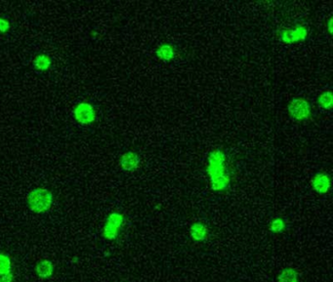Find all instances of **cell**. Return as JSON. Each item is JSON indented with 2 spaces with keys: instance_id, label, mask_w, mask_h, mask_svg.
I'll return each mask as SVG.
<instances>
[{
  "instance_id": "obj_7",
  "label": "cell",
  "mask_w": 333,
  "mask_h": 282,
  "mask_svg": "<svg viewBox=\"0 0 333 282\" xmlns=\"http://www.w3.org/2000/svg\"><path fill=\"white\" fill-rule=\"evenodd\" d=\"M312 189L319 195H325L331 189V178L325 172L317 173L311 179Z\"/></svg>"
},
{
  "instance_id": "obj_2",
  "label": "cell",
  "mask_w": 333,
  "mask_h": 282,
  "mask_svg": "<svg viewBox=\"0 0 333 282\" xmlns=\"http://www.w3.org/2000/svg\"><path fill=\"white\" fill-rule=\"evenodd\" d=\"M53 193L44 187L33 188L27 196V203L29 211L36 215L48 213L53 206Z\"/></svg>"
},
{
  "instance_id": "obj_1",
  "label": "cell",
  "mask_w": 333,
  "mask_h": 282,
  "mask_svg": "<svg viewBox=\"0 0 333 282\" xmlns=\"http://www.w3.org/2000/svg\"><path fill=\"white\" fill-rule=\"evenodd\" d=\"M206 174L213 191L223 192L229 188L232 178L228 170L227 156L221 149H214L208 154Z\"/></svg>"
},
{
  "instance_id": "obj_9",
  "label": "cell",
  "mask_w": 333,
  "mask_h": 282,
  "mask_svg": "<svg viewBox=\"0 0 333 282\" xmlns=\"http://www.w3.org/2000/svg\"><path fill=\"white\" fill-rule=\"evenodd\" d=\"M189 237L195 242H203L208 236V227L203 222H196L189 226Z\"/></svg>"
},
{
  "instance_id": "obj_15",
  "label": "cell",
  "mask_w": 333,
  "mask_h": 282,
  "mask_svg": "<svg viewBox=\"0 0 333 282\" xmlns=\"http://www.w3.org/2000/svg\"><path fill=\"white\" fill-rule=\"evenodd\" d=\"M13 263L11 257L6 253H0V275L12 272Z\"/></svg>"
},
{
  "instance_id": "obj_16",
  "label": "cell",
  "mask_w": 333,
  "mask_h": 282,
  "mask_svg": "<svg viewBox=\"0 0 333 282\" xmlns=\"http://www.w3.org/2000/svg\"><path fill=\"white\" fill-rule=\"evenodd\" d=\"M287 227L286 221L282 218H275L269 223V230L273 233H281Z\"/></svg>"
},
{
  "instance_id": "obj_8",
  "label": "cell",
  "mask_w": 333,
  "mask_h": 282,
  "mask_svg": "<svg viewBox=\"0 0 333 282\" xmlns=\"http://www.w3.org/2000/svg\"><path fill=\"white\" fill-rule=\"evenodd\" d=\"M118 164L124 172H133L140 167L141 158L136 152L127 151L120 156Z\"/></svg>"
},
{
  "instance_id": "obj_5",
  "label": "cell",
  "mask_w": 333,
  "mask_h": 282,
  "mask_svg": "<svg viewBox=\"0 0 333 282\" xmlns=\"http://www.w3.org/2000/svg\"><path fill=\"white\" fill-rule=\"evenodd\" d=\"M309 36V29L305 25H296L294 28L282 29L278 32L279 41L284 45L304 43Z\"/></svg>"
},
{
  "instance_id": "obj_13",
  "label": "cell",
  "mask_w": 333,
  "mask_h": 282,
  "mask_svg": "<svg viewBox=\"0 0 333 282\" xmlns=\"http://www.w3.org/2000/svg\"><path fill=\"white\" fill-rule=\"evenodd\" d=\"M277 282H299V273L293 267L283 268L277 275Z\"/></svg>"
},
{
  "instance_id": "obj_17",
  "label": "cell",
  "mask_w": 333,
  "mask_h": 282,
  "mask_svg": "<svg viewBox=\"0 0 333 282\" xmlns=\"http://www.w3.org/2000/svg\"><path fill=\"white\" fill-rule=\"evenodd\" d=\"M10 28V22L5 18H0V33H6Z\"/></svg>"
},
{
  "instance_id": "obj_3",
  "label": "cell",
  "mask_w": 333,
  "mask_h": 282,
  "mask_svg": "<svg viewBox=\"0 0 333 282\" xmlns=\"http://www.w3.org/2000/svg\"><path fill=\"white\" fill-rule=\"evenodd\" d=\"M125 223L124 215L119 212L111 213L103 226L102 236L108 241H114L119 236L120 230Z\"/></svg>"
},
{
  "instance_id": "obj_10",
  "label": "cell",
  "mask_w": 333,
  "mask_h": 282,
  "mask_svg": "<svg viewBox=\"0 0 333 282\" xmlns=\"http://www.w3.org/2000/svg\"><path fill=\"white\" fill-rule=\"evenodd\" d=\"M156 55L160 61L164 63H170L176 58L177 52L174 45L165 43L159 45V47L156 50Z\"/></svg>"
},
{
  "instance_id": "obj_4",
  "label": "cell",
  "mask_w": 333,
  "mask_h": 282,
  "mask_svg": "<svg viewBox=\"0 0 333 282\" xmlns=\"http://www.w3.org/2000/svg\"><path fill=\"white\" fill-rule=\"evenodd\" d=\"M290 118L295 122H305L312 116V107L307 99L303 97H294L288 106Z\"/></svg>"
},
{
  "instance_id": "obj_14",
  "label": "cell",
  "mask_w": 333,
  "mask_h": 282,
  "mask_svg": "<svg viewBox=\"0 0 333 282\" xmlns=\"http://www.w3.org/2000/svg\"><path fill=\"white\" fill-rule=\"evenodd\" d=\"M33 66L39 72H46L52 66V59L47 54H39L33 60Z\"/></svg>"
},
{
  "instance_id": "obj_11",
  "label": "cell",
  "mask_w": 333,
  "mask_h": 282,
  "mask_svg": "<svg viewBox=\"0 0 333 282\" xmlns=\"http://www.w3.org/2000/svg\"><path fill=\"white\" fill-rule=\"evenodd\" d=\"M55 271L54 264L47 259L39 261L35 266V273L41 279H48L53 276Z\"/></svg>"
},
{
  "instance_id": "obj_19",
  "label": "cell",
  "mask_w": 333,
  "mask_h": 282,
  "mask_svg": "<svg viewBox=\"0 0 333 282\" xmlns=\"http://www.w3.org/2000/svg\"><path fill=\"white\" fill-rule=\"evenodd\" d=\"M332 24H333V18L330 17L326 23V29H327V31L330 35H332L333 30H332Z\"/></svg>"
},
{
  "instance_id": "obj_18",
  "label": "cell",
  "mask_w": 333,
  "mask_h": 282,
  "mask_svg": "<svg viewBox=\"0 0 333 282\" xmlns=\"http://www.w3.org/2000/svg\"><path fill=\"white\" fill-rule=\"evenodd\" d=\"M15 276L13 272L0 275V282H14Z\"/></svg>"
},
{
  "instance_id": "obj_6",
  "label": "cell",
  "mask_w": 333,
  "mask_h": 282,
  "mask_svg": "<svg viewBox=\"0 0 333 282\" xmlns=\"http://www.w3.org/2000/svg\"><path fill=\"white\" fill-rule=\"evenodd\" d=\"M75 120L80 125H90L97 118V113L93 105L88 102H80L75 106L73 110Z\"/></svg>"
},
{
  "instance_id": "obj_12",
  "label": "cell",
  "mask_w": 333,
  "mask_h": 282,
  "mask_svg": "<svg viewBox=\"0 0 333 282\" xmlns=\"http://www.w3.org/2000/svg\"><path fill=\"white\" fill-rule=\"evenodd\" d=\"M317 103L320 109L324 111H330L333 105L332 91L324 90L320 92L317 97Z\"/></svg>"
}]
</instances>
